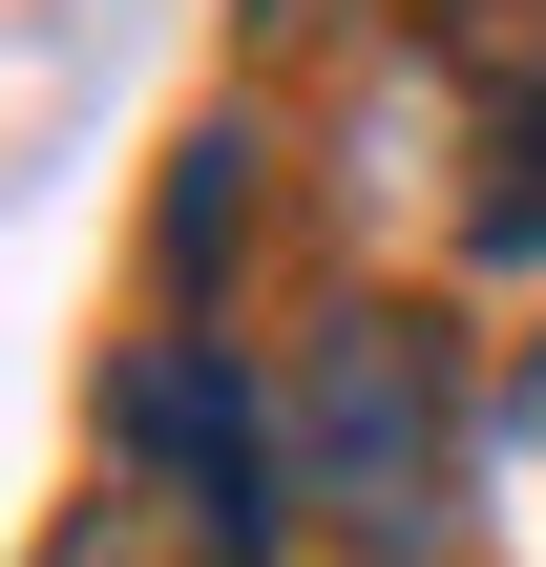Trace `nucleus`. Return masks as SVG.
<instances>
[{"mask_svg": "<svg viewBox=\"0 0 546 567\" xmlns=\"http://www.w3.org/2000/svg\"><path fill=\"white\" fill-rule=\"evenodd\" d=\"M274 442H295V505H316L358 567H442L463 547V379H442V316L337 295V316L295 337Z\"/></svg>", "mask_w": 546, "mask_h": 567, "instance_id": "nucleus-1", "label": "nucleus"}, {"mask_svg": "<svg viewBox=\"0 0 546 567\" xmlns=\"http://www.w3.org/2000/svg\"><path fill=\"white\" fill-rule=\"evenodd\" d=\"M105 484H147L210 567L295 547V442H274V400L231 379V337H147V358L105 379Z\"/></svg>", "mask_w": 546, "mask_h": 567, "instance_id": "nucleus-2", "label": "nucleus"}, {"mask_svg": "<svg viewBox=\"0 0 546 567\" xmlns=\"http://www.w3.org/2000/svg\"><path fill=\"white\" fill-rule=\"evenodd\" d=\"M421 42L484 105V252H546V0H421Z\"/></svg>", "mask_w": 546, "mask_h": 567, "instance_id": "nucleus-3", "label": "nucleus"}]
</instances>
